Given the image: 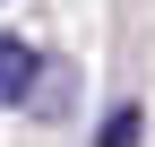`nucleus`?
I'll return each mask as SVG.
<instances>
[{
  "label": "nucleus",
  "instance_id": "nucleus-1",
  "mask_svg": "<svg viewBox=\"0 0 155 147\" xmlns=\"http://www.w3.org/2000/svg\"><path fill=\"white\" fill-rule=\"evenodd\" d=\"M35 43H17V35H0V104H26V87H35Z\"/></svg>",
  "mask_w": 155,
  "mask_h": 147
},
{
  "label": "nucleus",
  "instance_id": "nucleus-2",
  "mask_svg": "<svg viewBox=\"0 0 155 147\" xmlns=\"http://www.w3.org/2000/svg\"><path fill=\"white\" fill-rule=\"evenodd\" d=\"M104 147H138V104H121V113L104 121Z\"/></svg>",
  "mask_w": 155,
  "mask_h": 147
}]
</instances>
